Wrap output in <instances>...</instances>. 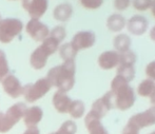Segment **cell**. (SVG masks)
Segmentation results:
<instances>
[{"mask_svg": "<svg viewBox=\"0 0 155 134\" xmlns=\"http://www.w3.org/2000/svg\"><path fill=\"white\" fill-rule=\"evenodd\" d=\"M76 63L75 60L63 61L61 65L52 68L48 72L47 78L52 87H55L57 91H71L75 85Z\"/></svg>", "mask_w": 155, "mask_h": 134, "instance_id": "6da1fadb", "label": "cell"}, {"mask_svg": "<svg viewBox=\"0 0 155 134\" xmlns=\"http://www.w3.org/2000/svg\"><path fill=\"white\" fill-rule=\"evenodd\" d=\"M114 94L115 109L120 111H127L131 109L135 104L136 95L135 91L126 79L121 76L116 75L111 81V90Z\"/></svg>", "mask_w": 155, "mask_h": 134, "instance_id": "7a4b0ae2", "label": "cell"}, {"mask_svg": "<svg viewBox=\"0 0 155 134\" xmlns=\"http://www.w3.org/2000/svg\"><path fill=\"white\" fill-rule=\"evenodd\" d=\"M60 43L55 38L48 36L45 40L41 42L39 47H37L32 52L30 56V65L34 70H42L47 65L48 59L51 55L55 54L58 51Z\"/></svg>", "mask_w": 155, "mask_h": 134, "instance_id": "3957f363", "label": "cell"}, {"mask_svg": "<svg viewBox=\"0 0 155 134\" xmlns=\"http://www.w3.org/2000/svg\"><path fill=\"white\" fill-rule=\"evenodd\" d=\"M52 89V85L47 77L39 78L33 83H29L27 85H23V94L22 96L27 102L33 104L37 102L43 96H45Z\"/></svg>", "mask_w": 155, "mask_h": 134, "instance_id": "277c9868", "label": "cell"}, {"mask_svg": "<svg viewBox=\"0 0 155 134\" xmlns=\"http://www.w3.org/2000/svg\"><path fill=\"white\" fill-rule=\"evenodd\" d=\"M23 30V23L17 18H5L0 22V42L10 43Z\"/></svg>", "mask_w": 155, "mask_h": 134, "instance_id": "5b68a950", "label": "cell"}, {"mask_svg": "<svg viewBox=\"0 0 155 134\" xmlns=\"http://www.w3.org/2000/svg\"><path fill=\"white\" fill-rule=\"evenodd\" d=\"M131 125L135 126L137 129L141 130L147 127H151L155 125V107H150L147 110L140 112V113L134 114L129 118V122Z\"/></svg>", "mask_w": 155, "mask_h": 134, "instance_id": "8992f818", "label": "cell"}, {"mask_svg": "<svg viewBox=\"0 0 155 134\" xmlns=\"http://www.w3.org/2000/svg\"><path fill=\"white\" fill-rule=\"evenodd\" d=\"M96 42V35L92 31H80L71 40V45L77 52L92 48Z\"/></svg>", "mask_w": 155, "mask_h": 134, "instance_id": "52a82bcc", "label": "cell"}, {"mask_svg": "<svg viewBox=\"0 0 155 134\" xmlns=\"http://www.w3.org/2000/svg\"><path fill=\"white\" fill-rule=\"evenodd\" d=\"M25 31L33 40L38 42H42L50 34V28L48 25L38 19H30L25 25Z\"/></svg>", "mask_w": 155, "mask_h": 134, "instance_id": "ba28073f", "label": "cell"}, {"mask_svg": "<svg viewBox=\"0 0 155 134\" xmlns=\"http://www.w3.org/2000/svg\"><path fill=\"white\" fill-rule=\"evenodd\" d=\"M49 6L48 0H22V8L31 19H40Z\"/></svg>", "mask_w": 155, "mask_h": 134, "instance_id": "9c48e42d", "label": "cell"}, {"mask_svg": "<svg viewBox=\"0 0 155 134\" xmlns=\"http://www.w3.org/2000/svg\"><path fill=\"white\" fill-rule=\"evenodd\" d=\"M1 85L3 91L12 98H18L23 94V85H21L20 80L13 74H8V76L2 79Z\"/></svg>", "mask_w": 155, "mask_h": 134, "instance_id": "30bf717a", "label": "cell"}, {"mask_svg": "<svg viewBox=\"0 0 155 134\" xmlns=\"http://www.w3.org/2000/svg\"><path fill=\"white\" fill-rule=\"evenodd\" d=\"M148 27H149V21L146 17L141 16V15H135V16L131 17L127 22L128 31L135 36L143 35L147 32Z\"/></svg>", "mask_w": 155, "mask_h": 134, "instance_id": "8fae6325", "label": "cell"}, {"mask_svg": "<svg viewBox=\"0 0 155 134\" xmlns=\"http://www.w3.org/2000/svg\"><path fill=\"white\" fill-rule=\"evenodd\" d=\"M97 62L100 69L106 70V71L117 68L119 65V53L114 50L102 52L98 57Z\"/></svg>", "mask_w": 155, "mask_h": 134, "instance_id": "7c38bea8", "label": "cell"}, {"mask_svg": "<svg viewBox=\"0 0 155 134\" xmlns=\"http://www.w3.org/2000/svg\"><path fill=\"white\" fill-rule=\"evenodd\" d=\"M43 117V111L39 106L29 107L23 115L22 119L27 128H34L41 122Z\"/></svg>", "mask_w": 155, "mask_h": 134, "instance_id": "4fadbf2b", "label": "cell"}, {"mask_svg": "<svg viewBox=\"0 0 155 134\" xmlns=\"http://www.w3.org/2000/svg\"><path fill=\"white\" fill-rule=\"evenodd\" d=\"M84 126L89 134H109L107 129L102 125L101 119H99L91 112H88V114L84 117Z\"/></svg>", "mask_w": 155, "mask_h": 134, "instance_id": "5bb4252c", "label": "cell"}, {"mask_svg": "<svg viewBox=\"0 0 155 134\" xmlns=\"http://www.w3.org/2000/svg\"><path fill=\"white\" fill-rule=\"evenodd\" d=\"M72 102V99L67 93L61 91H56L52 98V104L55 110L60 114H65L69 111L70 105Z\"/></svg>", "mask_w": 155, "mask_h": 134, "instance_id": "9a60e30c", "label": "cell"}, {"mask_svg": "<svg viewBox=\"0 0 155 134\" xmlns=\"http://www.w3.org/2000/svg\"><path fill=\"white\" fill-rule=\"evenodd\" d=\"M73 15V6L70 3H60L54 8L53 17L57 21L65 22L68 21Z\"/></svg>", "mask_w": 155, "mask_h": 134, "instance_id": "2e32d148", "label": "cell"}, {"mask_svg": "<svg viewBox=\"0 0 155 134\" xmlns=\"http://www.w3.org/2000/svg\"><path fill=\"white\" fill-rule=\"evenodd\" d=\"M27 109H28V107L25 102H17V104H14L13 106H11L8 108L5 111V114L17 125L22 119Z\"/></svg>", "mask_w": 155, "mask_h": 134, "instance_id": "e0dca14e", "label": "cell"}, {"mask_svg": "<svg viewBox=\"0 0 155 134\" xmlns=\"http://www.w3.org/2000/svg\"><path fill=\"white\" fill-rule=\"evenodd\" d=\"M127 21L120 14H112L107 19V28L111 32H120L126 27Z\"/></svg>", "mask_w": 155, "mask_h": 134, "instance_id": "ac0fdd59", "label": "cell"}, {"mask_svg": "<svg viewBox=\"0 0 155 134\" xmlns=\"http://www.w3.org/2000/svg\"><path fill=\"white\" fill-rule=\"evenodd\" d=\"M131 45H132V39L127 34H118L113 39V47L114 51L118 53H124L130 50Z\"/></svg>", "mask_w": 155, "mask_h": 134, "instance_id": "d6986e66", "label": "cell"}, {"mask_svg": "<svg viewBox=\"0 0 155 134\" xmlns=\"http://www.w3.org/2000/svg\"><path fill=\"white\" fill-rule=\"evenodd\" d=\"M111 111V108L106 102V100L102 97L96 99L92 104V108H91L90 112L93 113L95 116H97L99 119H102L104 116L108 114V112Z\"/></svg>", "mask_w": 155, "mask_h": 134, "instance_id": "ffe728a7", "label": "cell"}, {"mask_svg": "<svg viewBox=\"0 0 155 134\" xmlns=\"http://www.w3.org/2000/svg\"><path fill=\"white\" fill-rule=\"evenodd\" d=\"M68 113H69L70 116H71L72 118H74V119H79V118H81L82 116L84 115V113H86L84 102L79 99L72 100Z\"/></svg>", "mask_w": 155, "mask_h": 134, "instance_id": "44dd1931", "label": "cell"}, {"mask_svg": "<svg viewBox=\"0 0 155 134\" xmlns=\"http://www.w3.org/2000/svg\"><path fill=\"white\" fill-rule=\"evenodd\" d=\"M59 56L63 61L67 60H75V57L77 56L78 52L73 48L71 42H65L58 48Z\"/></svg>", "mask_w": 155, "mask_h": 134, "instance_id": "7402d4cb", "label": "cell"}, {"mask_svg": "<svg viewBox=\"0 0 155 134\" xmlns=\"http://www.w3.org/2000/svg\"><path fill=\"white\" fill-rule=\"evenodd\" d=\"M155 87V81L149 79H143L137 85V94L141 97H150L154 90Z\"/></svg>", "mask_w": 155, "mask_h": 134, "instance_id": "603a6c76", "label": "cell"}, {"mask_svg": "<svg viewBox=\"0 0 155 134\" xmlns=\"http://www.w3.org/2000/svg\"><path fill=\"white\" fill-rule=\"evenodd\" d=\"M128 81L129 83L135 78V68L134 65H120L117 67V74Z\"/></svg>", "mask_w": 155, "mask_h": 134, "instance_id": "cb8c5ba5", "label": "cell"}, {"mask_svg": "<svg viewBox=\"0 0 155 134\" xmlns=\"http://www.w3.org/2000/svg\"><path fill=\"white\" fill-rule=\"evenodd\" d=\"M16 126L14 122L5 114V112L0 111V133L5 134L10 132Z\"/></svg>", "mask_w": 155, "mask_h": 134, "instance_id": "d4e9b609", "label": "cell"}, {"mask_svg": "<svg viewBox=\"0 0 155 134\" xmlns=\"http://www.w3.org/2000/svg\"><path fill=\"white\" fill-rule=\"evenodd\" d=\"M136 54L131 50L124 52V53H119V65H134L136 63Z\"/></svg>", "mask_w": 155, "mask_h": 134, "instance_id": "484cf974", "label": "cell"}, {"mask_svg": "<svg viewBox=\"0 0 155 134\" xmlns=\"http://www.w3.org/2000/svg\"><path fill=\"white\" fill-rule=\"evenodd\" d=\"M76 132H77L76 122L74 120H65L54 134H76Z\"/></svg>", "mask_w": 155, "mask_h": 134, "instance_id": "4316f807", "label": "cell"}, {"mask_svg": "<svg viewBox=\"0 0 155 134\" xmlns=\"http://www.w3.org/2000/svg\"><path fill=\"white\" fill-rule=\"evenodd\" d=\"M8 74H10V67H8L6 55L2 50H0V82Z\"/></svg>", "mask_w": 155, "mask_h": 134, "instance_id": "83f0119b", "label": "cell"}, {"mask_svg": "<svg viewBox=\"0 0 155 134\" xmlns=\"http://www.w3.org/2000/svg\"><path fill=\"white\" fill-rule=\"evenodd\" d=\"M49 36L53 37L58 42L61 43L62 41L64 40L65 36H67V31H65V28L61 27V25H57V27L52 28V31H50Z\"/></svg>", "mask_w": 155, "mask_h": 134, "instance_id": "f1b7e54d", "label": "cell"}, {"mask_svg": "<svg viewBox=\"0 0 155 134\" xmlns=\"http://www.w3.org/2000/svg\"><path fill=\"white\" fill-rule=\"evenodd\" d=\"M153 0H133L132 4L135 10L139 12H145L151 8V4Z\"/></svg>", "mask_w": 155, "mask_h": 134, "instance_id": "f546056e", "label": "cell"}, {"mask_svg": "<svg viewBox=\"0 0 155 134\" xmlns=\"http://www.w3.org/2000/svg\"><path fill=\"white\" fill-rule=\"evenodd\" d=\"M80 3L84 8L88 10H97L104 3V0H80Z\"/></svg>", "mask_w": 155, "mask_h": 134, "instance_id": "4dcf8cb0", "label": "cell"}, {"mask_svg": "<svg viewBox=\"0 0 155 134\" xmlns=\"http://www.w3.org/2000/svg\"><path fill=\"white\" fill-rule=\"evenodd\" d=\"M113 4H114L115 10L121 12V11L127 10L130 6L131 0H114V3Z\"/></svg>", "mask_w": 155, "mask_h": 134, "instance_id": "1f68e13d", "label": "cell"}, {"mask_svg": "<svg viewBox=\"0 0 155 134\" xmlns=\"http://www.w3.org/2000/svg\"><path fill=\"white\" fill-rule=\"evenodd\" d=\"M146 75L149 79L155 81V60L151 61L146 67Z\"/></svg>", "mask_w": 155, "mask_h": 134, "instance_id": "d6a6232c", "label": "cell"}, {"mask_svg": "<svg viewBox=\"0 0 155 134\" xmlns=\"http://www.w3.org/2000/svg\"><path fill=\"white\" fill-rule=\"evenodd\" d=\"M139 129H137L135 126H133V125H131L130 122H128V124L124 126V128L123 129V132L121 134H139Z\"/></svg>", "mask_w": 155, "mask_h": 134, "instance_id": "836d02e7", "label": "cell"}, {"mask_svg": "<svg viewBox=\"0 0 155 134\" xmlns=\"http://www.w3.org/2000/svg\"><path fill=\"white\" fill-rule=\"evenodd\" d=\"M22 134H40V131L37 127H34V128H27V130L25 131Z\"/></svg>", "mask_w": 155, "mask_h": 134, "instance_id": "e575fe53", "label": "cell"}, {"mask_svg": "<svg viewBox=\"0 0 155 134\" xmlns=\"http://www.w3.org/2000/svg\"><path fill=\"white\" fill-rule=\"evenodd\" d=\"M150 102H151L152 106L155 107V87H154V90H153V92H152L151 96H150Z\"/></svg>", "mask_w": 155, "mask_h": 134, "instance_id": "d590c367", "label": "cell"}, {"mask_svg": "<svg viewBox=\"0 0 155 134\" xmlns=\"http://www.w3.org/2000/svg\"><path fill=\"white\" fill-rule=\"evenodd\" d=\"M150 38H151V40H153L155 42V25L151 28V31H150Z\"/></svg>", "mask_w": 155, "mask_h": 134, "instance_id": "8d00e7d4", "label": "cell"}, {"mask_svg": "<svg viewBox=\"0 0 155 134\" xmlns=\"http://www.w3.org/2000/svg\"><path fill=\"white\" fill-rule=\"evenodd\" d=\"M150 10H151V12H152V15L155 17V0L152 1V4H151V8H150Z\"/></svg>", "mask_w": 155, "mask_h": 134, "instance_id": "74e56055", "label": "cell"}, {"mask_svg": "<svg viewBox=\"0 0 155 134\" xmlns=\"http://www.w3.org/2000/svg\"><path fill=\"white\" fill-rule=\"evenodd\" d=\"M1 20H2V18H1V14H0V22H1Z\"/></svg>", "mask_w": 155, "mask_h": 134, "instance_id": "f35d334b", "label": "cell"}, {"mask_svg": "<svg viewBox=\"0 0 155 134\" xmlns=\"http://www.w3.org/2000/svg\"><path fill=\"white\" fill-rule=\"evenodd\" d=\"M150 134H155V131H153V132H151V133H150Z\"/></svg>", "mask_w": 155, "mask_h": 134, "instance_id": "ab89813d", "label": "cell"}, {"mask_svg": "<svg viewBox=\"0 0 155 134\" xmlns=\"http://www.w3.org/2000/svg\"><path fill=\"white\" fill-rule=\"evenodd\" d=\"M11 1H15V0H11Z\"/></svg>", "mask_w": 155, "mask_h": 134, "instance_id": "60d3db41", "label": "cell"}]
</instances>
